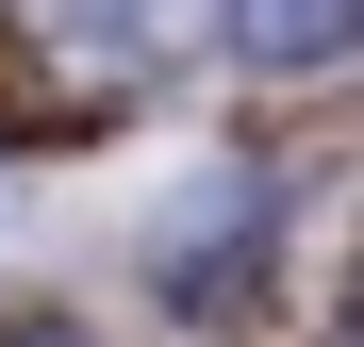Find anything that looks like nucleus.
Masks as SVG:
<instances>
[{
    "mask_svg": "<svg viewBox=\"0 0 364 347\" xmlns=\"http://www.w3.org/2000/svg\"><path fill=\"white\" fill-rule=\"evenodd\" d=\"M182 17L199 0H0V67H33V83H67V99H133Z\"/></svg>",
    "mask_w": 364,
    "mask_h": 347,
    "instance_id": "nucleus-1",
    "label": "nucleus"
},
{
    "mask_svg": "<svg viewBox=\"0 0 364 347\" xmlns=\"http://www.w3.org/2000/svg\"><path fill=\"white\" fill-rule=\"evenodd\" d=\"M232 50H249L265 83H315V67H364V0H215Z\"/></svg>",
    "mask_w": 364,
    "mask_h": 347,
    "instance_id": "nucleus-2",
    "label": "nucleus"
},
{
    "mask_svg": "<svg viewBox=\"0 0 364 347\" xmlns=\"http://www.w3.org/2000/svg\"><path fill=\"white\" fill-rule=\"evenodd\" d=\"M0 347H100V331H67V314H33V331H0Z\"/></svg>",
    "mask_w": 364,
    "mask_h": 347,
    "instance_id": "nucleus-3",
    "label": "nucleus"
}]
</instances>
